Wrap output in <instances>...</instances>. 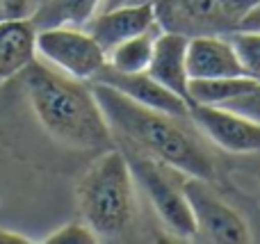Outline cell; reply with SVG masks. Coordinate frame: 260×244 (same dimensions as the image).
<instances>
[{
    "mask_svg": "<svg viewBox=\"0 0 260 244\" xmlns=\"http://www.w3.org/2000/svg\"><path fill=\"white\" fill-rule=\"evenodd\" d=\"M35 3H37V0H35Z\"/></svg>",
    "mask_w": 260,
    "mask_h": 244,
    "instance_id": "obj_25",
    "label": "cell"
},
{
    "mask_svg": "<svg viewBox=\"0 0 260 244\" xmlns=\"http://www.w3.org/2000/svg\"><path fill=\"white\" fill-rule=\"evenodd\" d=\"M235 30H247V32H260V3L253 9H249L242 16V21L238 23Z\"/></svg>",
    "mask_w": 260,
    "mask_h": 244,
    "instance_id": "obj_22",
    "label": "cell"
},
{
    "mask_svg": "<svg viewBox=\"0 0 260 244\" xmlns=\"http://www.w3.org/2000/svg\"><path fill=\"white\" fill-rule=\"evenodd\" d=\"M35 9V0H0V21L27 18Z\"/></svg>",
    "mask_w": 260,
    "mask_h": 244,
    "instance_id": "obj_21",
    "label": "cell"
},
{
    "mask_svg": "<svg viewBox=\"0 0 260 244\" xmlns=\"http://www.w3.org/2000/svg\"><path fill=\"white\" fill-rule=\"evenodd\" d=\"M153 9L157 27L165 32H178L185 37L233 32L219 0H155Z\"/></svg>",
    "mask_w": 260,
    "mask_h": 244,
    "instance_id": "obj_8",
    "label": "cell"
},
{
    "mask_svg": "<svg viewBox=\"0 0 260 244\" xmlns=\"http://www.w3.org/2000/svg\"><path fill=\"white\" fill-rule=\"evenodd\" d=\"M89 82H103V85L114 87V89L121 91L123 96L133 98L135 103H142V105H146V108L160 110V112L174 114V117H180V119H189L187 100L176 96L174 91H169L153 76H148L146 71L121 73V71H114L108 64H103Z\"/></svg>",
    "mask_w": 260,
    "mask_h": 244,
    "instance_id": "obj_9",
    "label": "cell"
},
{
    "mask_svg": "<svg viewBox=\"0 0 260 244\" xmlns=\"http://www.w3.org/2000/svg\"><path fill=\"white\" fill-rule=\"evenodd\" d=\"M183 192L187 196L194 217V240L217 244L251 242V231L242 215L224 201V196L212 187V181L203 178H183Z\"/></svg>",
    "mask_w": 260,
    "mask_h": 244,
    "instance_id": "obj_5",
    "label": "cell"
},
{
    "mask_svg": "<svg viewBox=\"0 0 260 244\" xmlns=\"http://www.w3.org/2000/svg\"><path fill=\"white\" fill-rule=\"evenodd\" d=\"M35 37L30 18L0 21V85L14 80L37 57Z\"/></svg>",
    "mask_w": 260,
    "mask_h": 244,
    "instance_id": "obj_13",
    "label": "cell"
},
{
    "mask_svg": "<svg viewBox=\"0 0 260 244\" xmlns=\"http://www.w3.org/2000/svg\"><path fill=\"white\" fill-rule=\"evenodd\" d=\"M128 160L117 144L89 162L76 185L80 219L99 240H123L137 222V194Z\"/></svg>",
    "mask_w": 260,
    "mask_h": 244,
    "instance_id": "obj_3",
    "label": "cell"
},
{
    "mask_svg": "<svg viewBox=\"0 0 260 244\" xmlns=\"http://www.w3.org/2000/svg\"><path fill=\"white\" fill-rule=\"evenodd\" d=\"M189 121L217 149L233 155L260 151V123L219 105H189Z\"/></svg>",
    "mask_w": 260,
    "mask_h": 244,
    "instance_id": "obj_7",
    "label": "cell"
},
{
    "mask_svg": "<svg viewBox=\"0 0 260 244\" xmlns=\"http://www.w3.org/2000/svg\"><path fill=\"white\" fill-rule=\"evenodd\" d=\"M142 3H155V0H103L101 12H105V9H114V7H126V5H142Z\"/></svg>",
    "mask_w": 260,
    "mask_h": 244,
    "instance_id": "obj_24",
    "label": "cell"
},
{
    "mask_svg": "<svg viewBox=\"0 0 260 244\" xmlns=\"http://www.w3.org/2000/svg\"><path fill=\"white\" fill-rule=\"evenodd\" d=\"M103 0H37L27 18L35 30L50 27H80L85 30L89 21L101 12Z\"/></svg>",
    "mask_w": 260,
    "mask_h": 244,
    "instance_id": "obj_14",
    "label": "cell"
},
{
    "mask_svg": "<svg viewBox=\"0 0 260 244\" xmlns=\"http://www.w3.org/2000/svg\"><path fill=\"white\" fill-rule=\"evenodd\" d=\"M25 235L21 233H14V231H7V228H0V244H27Z\"/></svg>",
    "mask_w": 260,
    "mask_h": 244,
    "instance_id": "obj_23",
    "label": "cell"
},
{
    "mask_svg": "<svg viewBox=\"0 0 260 244\" xmlns=\"http://www.w3.org/2000/svg\"><path fill=\"white\" fill-rule=\"evenodd\" d=\"M187 76L189 80L201 78L244 76L229 34H199L187 41Z\"/></svg>",
    "mask_w": 260,
    "mask_h": 244,
    "instance_id": "obj_11",
    "label": "cell"
},
{
    "mask_svg": "<svg viewBox=\"0 0 260 244\" xmlns=\"http://www.w3.org/2000/svg\"><path fill=\"white\" fill-rule=\"evenodd\" d=\"M157 27L155 23V9L153 3H142V5H126V7H114L99 12L85 27L96 44L105 50H112L117 44L130 39V37L144 34V32Z\"/></svg>",
    "mask_w": 260,
    "mask_h": 244,
    "instance_id": "obj_10",
    "label": "cell"
},
{
    "mask_svg": "<svg viewBox=\"0 0 260 244\" xmlns=\"http://www.w3.org/2000/svg\"><path fill=\"white\" fill-rule=\"evenodd\" d=\"M91 94L114 132V142L123 140L162 160L183 176L215 181V160L199 135L187 128L189 119H180L160 110L146 108L103 82H89Z\"/></svg>",
    "mask_w": 260,
    "mask_h": 244,
    "instance_id": "obj_2",
    "label": "cell"
},
{
    "mask_svg": "<svg viewBox=\"0 0 260 244\" xmlns=\"http://www.w3.org/2000/svg\"><path fill=\"white\" fill-rule=\"evenodd\" d=\"M229 39L235 55H238L242 73L260 82V32L233 30L229 32Z\"/></svg>",
    "mask_w": 260,
    "mask_h": 244,
    "instance_id": "obj_17",
    "label": "cell"
},
{
    "mask_svg": "<svg viewBox=\"0 0 260 244\" xmlns=\"http://www.w3.org/2000/svg\"><path fill=\"white\" fill-rule=\"evenodd\" d=\"M37 57L71 78L89 82L105 64V50L80 27H50L37 30Z\"/></svg>",
    "mask_w": 260,
    "mask_h": 244,
    "instance_id": "obj_6",
    "label": "cell"
},
{
    "mask_svg": "<svg viewBox=\"0 0 260 244\" xmlns=\"http://www.w3.org/2000/svg\"><path fill=\"white\" fill-rule=\"evenodd\" d=\"M44 242L46 244H91V242H99V237H96V233L85 222H71L67 226L57 228L55 233H50Z\"/></svg>",
    "mask_w": 260,
    "mask_h": 244,
    "instance_id": "obj_18",
    "label": "cell"
},
{
    "mask_svg": "<svg viewBox=\"0 0 260 244\" xmlns=\"http://www.w3.org/2000/svg\"><path fill=\"white\" fill-rule=\"evenodd\" d=\"M187 41L189 37L178 34V32H165L160 30L155 34L153 44V55L148 62L146 73L153 76L160 85H165L176 96L185 98L189 103V76H187Z\"/></svg>",
    "mask_w": 260,
    "mask_h": 244,
    "instance_id": "obj_12",
    "label": "cell"
},
{
    "mask_svg": "<svg viewBox=\"0 0 260 244\" xmlns=\"http://www.w3.org/2000/svg\"><path fill=\"white\" fill-rule=\"evenodd\" d=\"M119 149L126 155L135 183L144 190L157 219L165 224L167 231H171L176 237H183V240H194L197 226H194L187 196L183 192V173L165 164L162 160L148 155L146 151L133 146L130 142L121 140Z\"/></svg>",
    "mask_w": 260,
    "mask_h": 244,
    "instance_id": "obj_4",
    "label": "cell"
},
{
    "mask_svg": "<svg viewBox=\"0 0 260 244\" xmlns=\"http://www.w3.org/2000/svg\"><path fill=\"white\" fill-rule=\"evenodd\" d=\"M160 32V27L144 32V34L130 37V39L117 44L112 50H108L105 55V64L112 66L114 71L121 73H137V71H146L148 62L153 55V44H155V34Z\"/></svg>",
    "mask_w": 260,
    "mask_h": 244,
    "instance_id": "obj_15",
    "label": "cell"
},
{
    "mask_svg": "<svg viewBox=\"0 0 260 244\" xmlns=\"http://www.w3.org/2000/svg\"><path fill=\"white\" fill-rule=\"evenodd\" d=\"M14 80L37 130L53 144L80 153H101L117 144L89 82L67 76L37 57Z\"/></svg>",
    "mask_w": 260,
    "mask_h": 244,
    "instance_id": "obj_1",
    "label": "cell"
},
{
    "mask_svg": "<svg viewBox=\"0 0 260 244\" xmlns=\"http://www.w3.org/2000/svg\"><path fill=\"white\" fill-rule=\"evenodd\" d=\"M260 0H219V7L221 12H224L226 21L233 25V30L238 27V23L242 21V16L249 12V9H253Z\"/></svg>",
    "mask_w": 260,
    "mask_h": 244,
    "instance_id": "obj_20",
    "label": "cell"
},
{
    "mask_svg": "<svg viewBox=\"0 0 260 244\" xmlns=\"http://www.w3.org/2000/svg\"><path fill=\"white\" fill-rule=\"evenodd\" d=\"M258 80L247 76H229V78H201V80H189V105H224L226 100L235 98L238 94L247 91Z\"/></svg>",
    "mask_w": 260,
    "mask_h": 244,
    "instance_id": "obj_16",
    "label": "cell"
},
{
    "mask_svg": "<svg viewBox=\"0 0 260 244\" xmlns=\"http://www.w3.org/2000/svg\"><path fill=\"white\" fill-rule=\"evenodd\" d=\"M219 108H226V110H231V112H238V114H242V117L251 119L253 123H260V82L249 87L242 94H238L235 98L226 100Z\"/></svg>",
    "mask_w": 260,
    "mask_h": 244,
    "instance_id": "obj_19",
    "label": "cell"
}]
</instances>
